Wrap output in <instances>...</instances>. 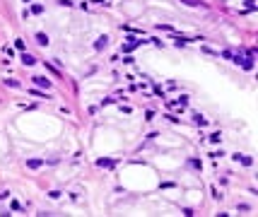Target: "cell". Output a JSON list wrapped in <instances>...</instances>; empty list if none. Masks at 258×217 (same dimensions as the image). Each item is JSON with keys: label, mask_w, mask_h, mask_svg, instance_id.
I'll list each match as a JSON object with an SVG mask.
<instances>
[{"label": "cell", "mask_w": 258, "mask_h": 217, "mask_svg": "<svg viewBox=\"0 0 258 217\" xmlns=\"http://www.w3.org/2000/svg\"><path fill=\"white\" fill-rule=\"evenodd\" d=\"M22 63H24V65H34V63H36V58L29 55V53H22Z\"/></svg>", "instance_id": "1"}, {"label": "cell", "mask_w": 258, "mask_h": 217, "mask_svg": "<svg viewBox=\"0 0 258 217\" xmlns=\"http://www.w3.org/2000/svg\"><path fill=\"white\" fill-rule=\"evenodd\" d=\"M210 142H220V133H212V135H210Z\"/></svg>", "instance_id": "6"}, {"label": "cell", "mask_w": 258, "mask_h": 217, "mask_svg": "<svg viewBox=\"0 0 258 217\" xmlns=\"http://www.w3.org/2000/svg\"><path fill=\"white\" fill-rule=\"evenodd\" d=\"M41 164H44L41 159H29V162H27V166H29V169H39Z\"/></svg>", "instance_id": "4"}, {"label": "cell", "mask_w": 258, "mask_h": 217, "mask_svg": "<svg viewBox=\"0 0 258 217\" xmlns=\"http://www.w3.org/2000/svg\"><path fill=\"white\" fill-rule=\"evenodd\" d=\"M34 82H36V84H41V87H46V89H48V87H51V82H48L46 77H39V75H36V77H34Z\"/></svg>", "instance_id": "2"}, {"label": "cell", "mask_w": 258, "mask_h": 217, "mask_svg": "<svg viewBox=\"0 0 258 217\" xmlns=\"http://www.w3.org/2000/svg\"><path fill=\"white\" fill-rule=\"evenodd\" d=\"M24 2H31V0H24Z\"/></svg>", "instance_id": "7"}, {"label": "cell", "mask_w": 258, "mask_h": 217, "mask_svg": "<svg viewBox=\"0 0 258 217\" xmlns=\"http://www.w3.org/2000/svg\"><path fill=\"white\" fill-rule=\"evenodd\" d=\"M31 12H34V15H41V12H44V7H41V5H34V7H31Z\"/></svg>", "instance_id": "5"}, {"label": "cell", "mask_w": 258, "mask_h": 217, "mask_svg": "<svg viewBox=\"0 0 258 217\" xmlns=\"http://www.w3.org/2000/svg\"><path fill=\"white\" fill-rule=\"evenodd\" d=\"M36 41H39L41 46H46V44H48V36L44 34V31H39V34H36Z\"/></svg>", "instance_id": "3"}]
</instances>
